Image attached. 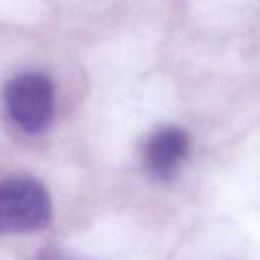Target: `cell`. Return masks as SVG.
<instances>
[{
	"label": "cell",
	"instance_id": "2",
	"mask_svg": "<svg viewBox=\"0 0 260 260\" xmlns=\"http://www.w3.org/2000/svg\"><path fill=\"white\" fill-rule=\"evenodd\" d=\"M51 199L36 179L11 176L0 181V234L31 233L51 220Z\"/></svg>",
	"mask_w": 260,
	"mask_h": 260
},
{
	"label": "cell",
	"instance_id": "4",
	"mask_svg": "<svg viewBox=\"0 0 260 260\" xmlns=\"http://www.w3.org/2000/svg\"><path fill=\"white\" fill-rule=\"evenodd\" d=\"M42 260H77V258H71L63 254H58V252H49V254H45V257Z\"/></svg>",
	"mask_w": 260,
	"mask_h": 260
},
{
	"label": "cell",
	"instance_id": "3",
	"mask_svg": "<svg viewBox=\"0 0 260 260\" xmlns=\"http://www.w3.org/2000/svg\"><path fill=\"white\" fill-rule=\"evenodd\" d=\"M190 153V138L185 130L173 125L153 132L143 150L147 172L159 181L172 179Z\"/></svg>",
	"mask_w": 260,
	"mask_h": 260
},
{
	"label": "cell",
	"instance_id": "1",
	"mask_svg": "<svg viewBox=\"0 0 260 260\" xmlns=\"http://www.w3.org/2000/svg\"><path fill=\"white\" fill-rule=\"evenodd\" d=\"M4 104L14 125L29 135L42 134L54 119V84L42 72L19 74L7 83Z\"/></svg>",
	"mask_w": 260,
	"mask_h": 260
}]
</instances>
